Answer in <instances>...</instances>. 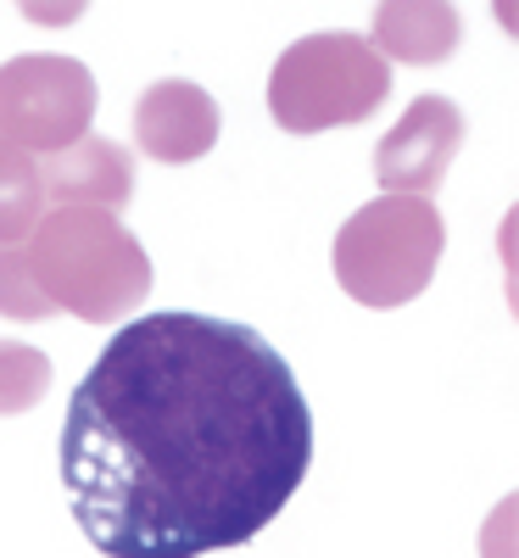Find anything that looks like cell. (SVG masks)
Segmentation results:
<instances>
[{"instance_id": "cell-4", "label": "cell", "mask_w": 519, "mask_h": 558, "mask_svg": "<svg viewBox=\"0 0 519 558\" xmlns=\"http://www.w3.org/2000/svg\"><path fill=\"white\" fill-rule=\"evenodd\" d=\"M442 252H447V223L436 202L381 196L341 223L336 279L363 307H408L436 279Z\"/></svg>"}, {"instance_id": "cell-9", "label": "cell", "mask_w": 519, "mask_h": 558, "mask_svg": "<svg viewBox=\"0 0 519 558\" xmlns=\"http://www.w3.org/2000/svg\"><path fill=\"white\" fill-rule=\"evenodd\" d=\"M463 39V23L452 7L442 0H397V7H381L374 12V57L386 68L391 62H413V68H436L458 51Z\"/></svg>"}, {"instance_id": "cell-11", "label": "cell", "mask_w": 519, "mask_h": 558, "mask_svg": "<svg viewBox=\"0 0 519 558\" xmlns=\"http://www.w3.org/2000/svg\"><path fill=\"white\" fill-rule=\"evenodd\" d=\"M51 391V357L23 341H0V413H28Z\"/></svg>"}, {"instance_id": "cell-12", "label": "cell", "mask_w": 519, "mask_h": 558, "mask_svg": "<svg viewBox=\"0 0 519 558\" xmlns=\"http://www.w3.org/2000/svg\"><path fill=\"white\" fill-rule=\"evenodd\" d=\"M0 318H23V324L51 318V302L39 296L34 274L23 263V246H0Z\"/></svg>"}, {"instance_id": "cell-3", "label": "cell", "mask_w": 519, "mask_h": 558, "mask_svg": "<svg viewBox=\"0 0 519 558\" xmlns=\"http://www.w3.org/2000/svg\"><path fill=\"white\" fill-rule=\"evenodd\" d=\"M391 96V68L363 34H307L268 73V112L286 134L369 123Z\"/></svg>"}, {"instance_id": "cell-5", "label": "cell", "mask_w": 519, "mask_h": 558, "mask_svg": "<svg viewBox=\"0 0 519 558\" xmlns=\"http://www.w3.org/2000/svg\"><path fill=\"white\" fill-rule=\"evenodd\" d=\"M96 123V73L73 57H12L0 68V140L57 157Z\"/></svg>"}, {"instance_id": "cell-2", "label": "cell", "mask_w": 519, "mask_h": 558, "mask_svg": "<svg viewBox=\"0 0 519 558\" xmlns=\"http://www.w3.org/2000/svg\"><path fill=\"white\" fill-rule=\"evenodd\" d=\"M23 263L51 313H73L84 324H112L152 296L146 246L101 207L45 213L39 229L23 241Z\"/></svg>"}, {"instance_id": "cell-10", "label": "cell", "mask_w": 519, "mask_h": 558, "mask_svg": "<svg viewBox=\"0 0 519 558\" xmlns=\"http://www.w3.org/2000/svg\"><path fill=\"white\" fill-rule=\"evenodd\" d=\"M45 218V179L28 151L0 140V246H23Z\"/></svg>"}, {"instance_id": "cell-1", "label": "cell", "mask_w": 519, "mask_h": 558, "mask_svg": "<svg viewBox=\"0 0 519 558\" xmlns=\"http://www.w3.org/2000/svg\"><path fill=\"white\" fill-rule=\"evenodd\" d=\"M313 470V408L252 324H123L62 418V486L107 558H207L279 520Z\"/></svg>"}, {"instance_id": "cell-6", "label": "cell", "mask_w": 519, "mask_h": 558, "mask_svg": "<svg viewBox=\"0 0 519 558\" xmlns=\"http://www.w3.org/2000/svg\"><path fill=\"white\" fill-rule=\"evenodd\" d=\"M458 146H463V112L447 96H419L397 118V129L381 140V151H374V179L386 184V196L431 202V191H442Z\"/></svg>"}, {"instance_id": "cell-8", "label": "cell", "mask_w": 519, "mask_h": 558, "mask_svg": "<svg viewBox=\"0 0 519 558\" xmlns=\"http://www.w3.org/2000/svg\"><path fill=\"white\" fill-rule=\"evenodd\" d=\"M39 179H45V202H57V207L118 213L134 196V151L118 146V140H107V134H84L68 151L45 157Z\"/></svg>"}, {"instance_id": "cell-7", "label": "cell", "mask_w": 519, "mask_h": 558, "mask_svg": "<svg viewBox=\"0 0 519 558\" xmlns=\"http://www.w3.org/2000/svg\"><path fill=\"white\" fill-rule=\"evenodd\" d=\"M224 112L207 96L202 84L191 78H162L146 84V96L134 101V146L146 151L152 162H196L218 146Z\"/></svg>"}]
</instances>
